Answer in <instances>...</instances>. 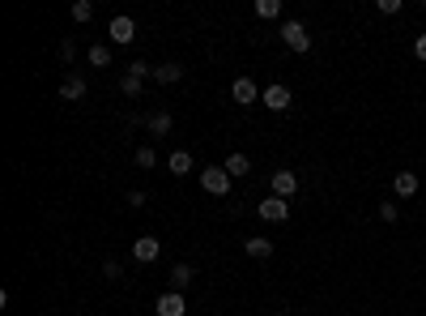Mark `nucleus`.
<instances>
[{
    "mask_svg": "<svg viewBox=\"0 0 426 316\" xmlns=\"http://www.w3.org/2000/svg\"><path fill=\"white\" fill-rule=\"evenodd\" d=\"M171 124H175L171 111H154V115H145V129L154 133V137H166V133H171Z\"/></svg>",
    "mask_w": 426,
    "mask_h": 316,
    "instance_id": "obj_15",
    "label": "nucleus"
},
{
    "mask_svg": "<svg viewBox=\"0 0 426 316\" xmlns=\"http://www.w3.org/2000/svg\"><path fill=\"white\" fill-rule=\"evenodd\" d=\"M119 90H124V94H128V99H137V94L145 90V82H141V77H133V73H128V77H124V82H119Z\"/></svg>",
    "mask_w": 426,
    "mask_h": 316,
    "instance_id": "obj_21",
    "label": "nucleus"
},
{
    "mask_svg": "<svg viewBox=\"0 0 426 316\" xmlns=\"http://www.w3.org/2000/svg\"><path fill=\"white\" fill-rule=\"evenodd\" d=\"M72 56H77V47H72V39H60V60H64V64H68V60H72Z\"/></svg>",
    "mask_w": 426,
    "mask_h": 316,
    "instance_id": "obj_25",
    "label": "nucleus"
},
{
    "mask_svg": "<svg viewBox=\"0 0 426 316\" xmlns=\"http://www.w3.org/2000/svg\"><path fill=\"white\" fill-rule=\"evenodd\" d=\"M133 162L141 167V171H149V167H158V154H154V145H141V150L133 154Z\"/></svg>",
    "mask_w": 426,
    "mask_h": 316,
    "instance_id": "obj_20",
    "label": "nucleus"
},
{
    "mask_svg": "<svg viewBox=\"0 0 426 316\" xmlns=\"http://www.w3.org/2000/svg\"><path fill=\"white\" fill-rule=\"evenodd\" d=\"M222 167H226V171H231V180H235V176H247V171H252V158L235 150V154H231L226 162H222Z\"/></svg>",
    "mask_w": 426,
    "mask_h": 316,
    "instance_id": "obj_17",
    "label": "nucleus"
},
{
    "mask_svg": "<svg viewBox=\"0 0 426 316\" xmlns=\"http://www.w3.org/2000/svg\"><path fill=\"white\" fill-rule=\"evenodd\" d=\"M94 17V5L90 0H77V5H72V21H90Z\"/></svg>",
    "mask_w": 426,
    "mask_h": 316,
    "instance_id": "obj_22",
    "label": "nucleus"
},
{
    "mask_svg": "<svg viewBox=\"0 0 426 316\" xmlns=\"http://www.w3.org/2000/svg\"><path fill=\"white\" fill-rule=\"evenodd\" d=\"M86 56H90V64H94V68H107V64H111V47H107V43H90V52H86Z\"/></svg>",
    "mask_w": 426,
    "mask_h": 316,
    "instance_id": "obj_18",
    "label": "nucleus"
},
{
    "mask_svg": "<svg viewBox=\"0 0 426 316\" xmlns=\"http://www.w3.org/2000/svg\"><path fill=\"white\" fill-rule=\"evenodd\" d=\"M128 205H133V210H141V205H145V192H141V188H133V192H128Z\"/></svg>",
    "mask_w": 426,
    "mask_h": 316,
    "instance_id": "obj_27",
    "label": "nucleus"
},
{
    "mask_svg": "<svg viewBox=\"0 0 426 316\" xmlns=\"http://www.w3.org/2000/svg\"><path fill=\"white\" fill-rule=\"evenodd\" d=\"M243 252H247V257H256V261H269V257H273V239H264V235L243 239Z\"/></svg>",
    "mask_w": 426,
    "mask_h": 316,
    "instance_id": "obj_13",
    "label": "nucleus"
},
{
    "mask_svg": "<svg viewBox=\"0 0 426 316\" xmlns=\"http://www.w3.org/2000/svg\"><path fill=\"white\" fill-rule=\"evenodd\" d=\"M192 278H196V270H192V265H171V290H180V295H184V290L192 286Z\"/></svg>",
    "mask_w": 426,
    "mask_h": 316,
    "instance_id": "obj_12",
    "label": "nucleus"
},
{
    "mask_svg": "<svg viewBox=\"0 0 426 316\" xmlns=\"http://www.w3.org/2000/svg\"><path fill=\"white\" fill-rule=\"evenodd\" d=\"M231 99H235L239 107H252V103L260 99V86H256L252 77H235V82H231Z\"/></svg>",
    "mask_w": 426,
    "mask_h": 316,
    "instance_id": "obj_4",
    "label": "nucleus"
},
{
    "mask_svg": "<svg viewBox=\"0 0 426 316\" xmlns=\"http://www.w3.org/2000/svg\"><path fill=\"white\" fill-rule=\"evenodd\" d=\"M414 56H418V60H426V35H418V39H414Z\"/></svg>",
    "mask_w": 426,
    "mask_h": 316,
    "instance_id": "obj_28",
    "label": "nucleus"
},
{
    "mask_svg": "<svg viewBox=\"0 0 426 316\" xmlns=\"http://www.w3.org/2000/svg\"><path fill=\"white\" fill-rule=\"evenodd\" d=\"M418 188H422V180H418V171H396V176H392V192H396V197H400V201H409V197H414V192H418Z\"/></svg>",
    "mask_w": 426,
    "mask_h": 316,
    "instance_id": "obj_8",
    "label": "nucleus"
},
{
    "mask_svg": "<svg viewBox=\"0 0 426 316\" xmlns=\"http://www.w3.org/2000/svg\"><path fill=\"white\" fill-rule=\"evenodd\" d=\"M422 13H426V5H422Z\"/></svg>",
    "mask_w": 426,
    "mask_h": 316,
    "instance_id": "obj_29",
    "label": "nucleus"
},
{
    "mask_svg": "<svg viewBox=\"0 0 426 316\" xmlns=\"http://www.w3.org/2000/svg\"><path fill=\"white\" fill-rule=\"evenodd\" d=\"M158 252H162V239H154V235H141L137 244H133V257H137L141 265H149V261H158Z\"/></svg>",
    "mask_w": 426,
    "mask_h": 316,
    "instance_id": "obj_9",
    "label": "nucleus"
},
{
    "mask_svg": "<svg viewBox=\"0 0 426 316\" xmlns=\"http://www.w3.org/2000/svg\"><path fill=\"white\" fill-rule=\"evenodd\" d=\"M256 17H264V21L282 17V0H256Z\"/></svg>",
    "mask_w": 426,
    "mask_h": 316,
    "instance_id": "obj_19",
    "label": "nucleus"
},
{
    "mask_svg": "<svg viewBox=\"0 0 426 316\" xmlns=\"http://www.w3.org/2000/svg\"><path fill=\"white\" fill-rule=\"evenodd\" d=\"M200 188L213 192V197H226L231 192V171L226 167H205V171H200Z\"/></svg>",
    "mask_w": 426,
    "mask_h": 316,
    "instance_id": "obj_1",
    "label": "nucleus"
},
{
    "mask_svg": "<svg viewBox=\"0 0 426 316\" xmlns=\"http://www.w3.org/2000/svg\"><path fill=\"white\" fill-rule=\"evenodd\" d=\"M256 214L264 218V223H286V218H290V201L286 197H264L256 205Z\"/></svg>",
    "mask_w": 426,
    "mask_h": 316,
    "instance_id": "obj_3",
    "label": "nucleus"
},
{
    "mask_svg": "<svg viewBox=\"0 0 426 316\" xmlns=\"http://www.w3.org/2000/svg\"><path fill=\"white\" fill-rule=\"evenodd\" d=\"M154 312H158V316H184V312H188V299L180 295V290H166V295H158Z\"/></svg>",
    "mask_w": 426,
    "mask_h": 316,
    "instance_id": "obj_6",
    "label": "nucleus"
},
{
    "mask_svg": "<svg viewBox=\"0 0 426 316\" xmlns=\"http://www.w3.org/2000/svg\"><path fill=\"white\" fill-rule=\"evenodd\" d=\"M60 99H64V103H77V99H86V82L77 77V73H68V77L60 82Z\"/></svg>",
    "mask_w": 426,
    "mask_h": 316,
    "instance_id": "obj_11",
    "label": "nucleus"
},
{
    "mask_svg": "<svg viewBox=\"0 0 426 316\" xmlns=\"http://www.w3.org/2000/svg\"><path fill=\"white\" fill-rule=\"evenodd\" d=\"M380 13H388V17L400 13V0H380Z\"/></svg>",
    "mask_w": 426,
    "mask_h": 316,
    "instance_id": "obj_26",
    "label": "nucleus"
},
{
    "mask_svg": "<svg viewBox=\"0 0 426 316\" xmlns=\"http://www.w3.org/2000/svg\"><path fill=\"white\" fill-rule=\"evenodd\" d=\"M166 171H171V176H188V171H192V154H188V150H175V154L166 158Z\"/></svg>",
    "mask_w": 426,
    "mask_h": 316,
    "instance_id": "obj_16",
    "label": "nucleus"
},
{
    "mask_svg": "<svg viewBox=\"0 0 426 316\" xmlns=\"http://www.w3.org/2000/svg\"><path fill=\"white\" fill-rule=\"evenodd\" d=\"M180 77H184V64H175V60H171V64H158V68H154V82H158V86H175Z\"/></svg>",
    "mask_w": 426,
    "mask_h": 316,
    "instance_id": "obj_14",
    "label": "nucleus"
},
{
    "mask_svg": "<svg viewBox=\"0 0 426 316\" xmlns=\"http://www.w3.org/2000/svg\"><path fill=\"white\" fill-rule=\"evenodd\" d=\"M294 192H298V176L294 171H273V197H294Z\"/></svg>",
    "mask_w": 426,
    "mask_h": 316,
    "instance_id": "obj_10",
    "label": "nucleus"
},
{
    "mask_svg": "<svg viewBox=\"0 0 426 316\" xmlns=\"http://www.w3.org/2000/svg\"><path fill=\"white\" fill-rule=\"evenodd\" d=\"M294 103V94H290V86H282V82H273V86H264V107L269 111H286Z\"/></svg>",
    "mask_w": 426,
    "mask_h": 316,
    "instance_id": "obj_5",
    "label": "nucleus"
},
{
    "mask_svg": "<svg viewBox=\"0 0 426 316\" xmlns=\"http://www.w3.org/2000/svg\"><path fill=\"white\" fill-rule=\"evenodd\" d=\"M282 43L290 47V52H307V47H311V35H307L303 21H282Z\"/></svg>",
    "mask_w": 426,
    "mask_h": 316,
    "instance_id": "obj_2",
    "label": "nucleus"
},
{
    "mask_svg": "<svg viewBox=\"0 0 426 316\" xmlns=\"http://www.w3.org/2000/svg\"><path fill=\"white\" fill-rule=\"evenodd\" d=\"M107 35H111V43H133L137 39V21L133 17H111V26H107Z\"/></svg>",
    "mask_w": 426,
    "mask_h": 316,
    "instance_id": "obj_7",
    "label": "nucleus"
},
{
    "mask_svg": "<svg viewBox=\"0 0 426 316\" xmlns=\"http://www.w3.org/2000/svg\"><path fill=\"white\" fill-rule=\"evenodd\" d=\"M380 218H384V223H396V218H400V205H396V201H380Z\"/></svg>",
    "mask_w": 426,
    "mask_h": 316,
    "instance_id": "obj_23",
    "label": "nucleus"
},
{
    "mask_svg": "<svg viewBox=\"0 0 426 316\" xmlns=\"http://www.w3.org/2000/svg\"><path fill=\"white\" fill-rule=\"evenodd\" d=\"M103 278H111V282H119V278H124V270H119V261H107V265H103Z\"/></svg>",
    "mask_w": 426,
    "mask_h": 316,
    "instance_id": "obj_24",
    "label": "nucleus"
}]
</instances>
